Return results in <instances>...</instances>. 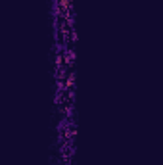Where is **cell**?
<instances>
[{"label":"cell","instance_id":"1","mask_svg":"<svg viewBox=\"0 0 163 165\" xmlns=\"http://www.w3.org/2000/svg\"><path fill=\"white\" fill-rule=\"evenodd\" d=\"M73 81H75V75L69 73V75H67V83H65V85H67V88H71V86H73Z\"/></svg>","mask_w":163,"mask_h":165},{"label":"cell","instance_id":"2","mask_svg":"<svg viewBox=\"0 0 163 165\" xmlns=\"http://www.w3.org/2000/svg\"><path fill=\"white\" fill-rule=\"evenodd\" d=\"M60 4H61V6H63V8H67V6H69V0H61Z\"/></svg>","mask_w":163,"mask_h":165}]
</instances>
